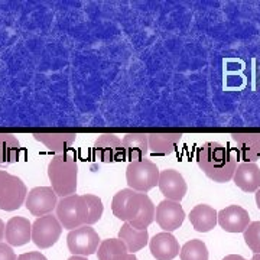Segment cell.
I'll list each match as a JSON object with an SVG mask.
<instances>
[{
    "instance_id": "836d02e7",
    "label": "cell",
    "mask_w": 260,
    "mask_h": 260,
    "mask_svg": "<svg viewBox=\"0 0 260 260\" xmlns=\"http://www.w3.org/2000/svg\"><path fill=\"white\" fill-rule=\"evenodd\" d=\"M127 260H139V259H138V257H136L135 254H129V259H127Z\"/></svg>"
},
{
    "instance_id": "1f68e13d",
    "label": "cell",
    "mask_w": 260,
    "mask_h": 260,
    "mask_svg": "<svg viewBox=\"0 0 260 260\" xmlns=\"http://www.w3.org/2000/svg\"><path fill=\"white\" fill-rule=\"evenodd\" d=\"M256 205H257V208L260 210V189L256 191Z\"/></svg>"
},
{
    "instance_id": "e575fe53",
    "label": "cell",
    "mask_w": 260,
    "mask_h": 260,
    "mask_svg": "<svg viewBox=\"0 0 260 260\" xmlns=\"http://www.w3.org/2000/svg\"><path fill=\"white\" fill-rule=\"evenodd\" d=\"M251 260H260V254H254V256H253V259Z\"/></svg>"
},
{
    "instance_id": "484cf974",
    "label": "cell",
    "mask_w": 260,
    "mask_h": 260,
    "mask_svg": "<svg viewBox=\"0 0 260 260\" xmlns=\"http://www.w3.org/2000/svg\"><path fill=\"white\" fill-rule=\"evenodd\" d=\"M87 204H88V220H87V225H93L100 218H102L103 211H104V205L100 197L93 194H84Z\"/></svg>"
},
{
    "instance_id": "9a60e30c",
    "label": "cell",
    "mask_w": 260,
    "mask_h": 260,
    "mask_svg": "<svg viewBox=\"0 0 260 260\" xmlns=\"http://www.w3.org/2000/svg\"><path fill=\"white\" fill-rule=\"evenodd\" d=\"M150 253L156 260H174L179 254V243L171 233L162 232L149 240Z\"/></svg>"
},
{
    "instance_id": "5b68a950",
    "label": "cell",
    "mask_w": 260,
    "mask_h": 260,
    "mask_svg": "<svg viewBox=\"0 0 260 260\" xmlns=\"http://www.w3.org/2000/svg\"><path fill=\"white\" fill-rule=\"evenodd\" d=\"M160 171L150 159H140L130 162L126 168V181L130 189L146 194L159 184Z\"/></svg>"
},
{
    "instance_id": "4fadbf2b",
    "label": "cell",
    "mask_w": 260,
    "mask_h": 260,
    "mask_svg": "<svg viewBox=\"0 0 260 260\" xmlns=\"http://www.w3.org/2000/svg\"><path fill=\"white\" fill-rule=\"evenodd\" d=\"M237 158L243 164H256L260 159V133H233Z\"/></svg>"
},
{
    "instance_id": "6da1fadb",
    "label": "cell",
    "mask_w": 260,
    "mask_h": 260,
    "mask_svg": "<svg viewBox=\"0 0 260 260\" xmlns=\"http://www.w3.org/2000/svg\"><path fill=\"white\" fill-rule=\"evenodd\" d=\"M112 211L114 217L124 223H129L133 229L148 230L149 225L155 221L156 208L148 194L126 188L114 194Z\"/></svg>"
},
{
    "instance_id": "277c9868",
    "label": "cell",
    "mask_w": 260,
    "mask_h": 260,
    "mask_svg": "<svg viewBox=\"0 0 260 260\" xmlns=\"http://www.w3.org/2000/svg\"><path fill=\"white\" fill-rule=\"evenodd\" d=\"M56 218L67 230H75L87 225L88 220V204L85 195H70L61 198L56 205Z\"/></svg>"
},
{
    "instance_id": "7402d4cb",
    "label": "cell",
    "mask_w": 260,
    "mask_h": 260,
    "mask_svg": "<svg viewBox=\"0 0 260 260\" xmlns=\"http://www.w3.org/2000/svg\"><path fill=\"white\" fill-rule=\"evenodd\" d=\"M119 239L127 246L130 254H135L149 243V233L148 230H136L129 223H124L119 232Z\"/></svg>"
},
{
    "instance_id": "4316f807",
    "label": "cell",
    "mask_w": 260,
    "mask_h": 260,
    "mask_svg": "<svg viewBox=\"0 0 260 260\" xmlns=\"http://www.w3.org/2000/svg\"><path fill=\"white\" fill-rule=\"evenodd\" d=\"M244 242L254 254H260V221H253L243 233Z\"/></svg>"
},
{
    "instance_id": "f546056e",
    "label": "cell",
    "mask_w": 260,
    "mask_h": 260,
    "mask_svg": "<svg viewBox=\"0 0 260 260\" xmlns=\"http://www.w3.org/2000/svg\"><path fill=\"white\" fill-rule=\"evenodd\" d=\"M223 260H247V259H244V257L240 256V254H229V256H225Z\"/></svg>"
},
{
    "instance_id": "d6a6232c",
    "label": "cell",
    "mask_w": 260,
    "mask_h": 260,
    "mask_svg": "<svg viewBox=\"0 0 260 260\" xmlns=\"http://www.w3.org/2000/svg\"><path fill=\"white\" fill-rule=\"evenodd\" d=\"M68 260H88L87 257H83V256H71Z\"/></svg>"
},
{
    "instance_id": "3957f363",
    "label": "cell",
    "mask_w": 260,
    "mask_h": 260,
    "mask_svg": "<svg viewBox=\"0 0 260 260\" xmlns=\"http://www.w3.org/2000/svg\"><path fill=\"white\" fill-rule=\"evenodd\" d=\"M48 177L55 194L61 198L77 192L78 165L73 155H56L48 164Z\"/></svg>"
},
{
    "instance_id": "ffe728a7",
    "label": "cell",
    "mask_w": 260,
    "mask_h": 260,
    "mask_svg": "<svg viewBox=\"0 0 260 260\" xmlns=\"http://www.w3.org/2000/svg\"><path fill=\"white\" fill-rule=\"evenodd\" d=\"M34 139L45 145L48 150L56 155H62L65 150L74 145L77 135L75 133H35L32 135Z\"/></svg>"
},
{
    "instance_id": "ac0fdd59",
    "label": "cell",
    "mask_w": 260,
    "mask_h": 260,
    "mask_svg": "<svg viewBox=\"0 0 260 260\" xmlns=\"http://www.w3.org/2000/svg\"><path fill=\"white\" fill-rule=\"evenodd\" d=\"M189 221L198 233H208L218 224V213L207 204L195 205L188 215Z\"/></svg>"
},
{
    "instance_id": "cb8c5ba5",
    "label": "cell",
    "mask_w": 260,
    "mask_h": 260,
    "mask_svg": "<svg viewBox=\"0 0 260 260\" xmlns=\"http://www.w3.org/2000/svg\"><path fill=\"white\" fill-rule=\"evenodd\" d=\"M20 143L12 133H0V165H10L19 159Z\"/></svg>"
},
{
    "instance_id": "e0dca14e",
    "label": "cell",
    "mask_w": 260,
    "mask_h": 260,
    "mask_svg": "<svg viewBox=\"0 0 260 260\" xmlns=\"http://www.w3.org/2000/svg\"><path fill=\"white\" fill-rule=\"evenodd\" d=\"M233 181L244 192H256L260 189V168L256 164H240Z\"/></svg>"
},
{
    "instance_id": "30bf717a",
    "label": "cell",
    "mask_w": 260,
    "mask_h": 260,
    "mask_svg": "<svg viewBox=\"0 0 260 260\" xmlns=\"http://www.w3.org/2000/svg\"><path fill=\"white\" fill-rule=\"evenodd\" d=\"M155 220L164 232L171 233L179 229L185 220V211L177 201L164 200L155 211Z\"/></svg>"
},
{
    "instance_id": "7a4b0ae2",
    "label": "cell",
    "mask_w": 260,
    "mask_h": 260,
    "mask_svg": "<svg viewBox=\"0 0 260 260\" xmlns=\"http://www.w3.org/2000/svg\"><path fill=\"white\" fill-rule=\"evenodd\" d=\"M197 164L214 182L225 184L232 181L237 169V158L232 150L217 142H207L197 150Z\"/></svg>"
},
{
    "instance_id": "8992f818",
    "label": "cell",
    "mask_w": 260,
    "mask_h": 260,
    "mask_svg": "<svg viewBox=\"0 0 260 260\" xmlns=\"http://www.w3.org/2000/svg\"><path fill=\"white\" fill-rule=\"evenodd\" d=\"M28 188L16 175L0 171V210L15 211L25 204Z\"/></svg>"
},
{
    "instance_id": "83f0119b",
    "label": "cell",
    "mask_w": 260,
    "mask_h": 260,
    "mask_svg": "<svg viewBox=\"0 0 260 260\" xmlns=\"http://www.w3.org/2000/svg\"><path fill=\"white\" fill-rule=\"evenodd\" d=\"M0 260H18L15 251L8 243H0Z\"/></svg>"
},
{
    "instance_id": "d4e9b609",
    "label": "cell",
    "mask_w": 260,
    "mask_h": 260,
    "mask_svg": "<svg viewBox=\"0 0 260 260\" xmlns=\"http://www.w3.org/2000/svg\"><path fill=\"white\" fill-rule=\"evenodd\" d=\"M181 260H208V249L203 240H189L179 251Z\"/></svg>"
},
{
    "instance_id": "7c38bea8",
    "label": "cell",
    "mask_w": 260,
    "mask_h": 260,
    "mask_svg": "<svg viewBox=\"0 0 260 260\" xmlns=\"http://www.w3.org/2000/svg\"><path fill=\"white\" fill-rule=\"evenodd\" d=\"M159 189L164 194L165 200H171V201H182L185 197L186 191H188V185H186L184 177L175 171V169H165L160 172L159 175Z\"/></svg>"
},
{
    "instance_id": "44dd1931",
    "label": "cell",
    "mask_w": 260,
    "mask_h": 260,
    "mask_svg": "<svg viewBox=\"0 0 260 260\" xmlns=\"http://www.w3.org/2000/svg\"><path fill=\"white\" fill-rule=\"evenodd\" d=\"M181 138V133H150L148 135L149 150L153 155H169L175 150Z\"/></svg>"
},
{
    "instance_id": "8fae6325",
    "label": "cell",
    "mask_w": 260,
    "mask_h": 260,
    "mask_svg": "<svg viewBox=\"0 0 260 260\" xmlns=\"http://www.w3.org/2000/svg\"><path fill=\"white\" fill-rule=\"evenodd\" d=\"M94 155L103 164L119 162L124 158V150L121 145V139L117 135L104 133L100 135L94 142Z\"/></svg>"
},
{
    "instance_id": "f1b7e54d",
    "label": "cell",
    "mask_w": 260,
    "mask_h": 260,
    "mask_svg": "<svg viewBox=\"0 0 260 260\" xmlns=\"http://www.w3.org/2000/svg\"><path fill=\"white\" fill-rule=\"evenodd\" d=\"M18 260H48L41 251H29L18 256Z\"/></svg>"
},
{
    "instance_id": "52a82bcc",
    "label": "cell",
    "mask_w": 260,
    "mask_h": 260,
    "mask_svg": "<svg viewBox=\"0 0 260 260\" xmlns=\"http://www.w3.org/2000/svg\"><path fill=\"white\" fill-rule=\"evenodd\" d=\"M67 244L73 256L87 257L99 250L100 237L91 225H83L70 232L67 236Z\"/></svg>"
},
{
    "instance_id": "9c48e42d",
    "label": "cell",
    "mask_w": 260,
    "mask_h": 260,
    "mask_svg": "<svg viewBox=\"0 0 260 260\" xmlns=\"http://www.w3.org/2000/svg\"><path fill=\"white\" fill-rule=\"evenodd\" d=\"M25 205L30 214L44 217L56 210L58 195L52 189V186H37L28 192Z\"/></svg>"
},
{
    "instance_id": "603a6c76",
    "label": "cell",
    "mask_w": 260,
    "mask_h": 260,
    "mask_svg": "<svg viewBox=\"0 0 260 260\" xmlns=\"http://www.w3.org/2000/svg\"><path fill=\"white\" fill-rule=\"evenodd\" d=\"M129 254L127 246L120 239L103 240L97 250L99 260H127Z\"/></svg>"
},
{
    "instance_id": "5bb4252c",
    "label": "cell",
    "mask_w": 260,
    "mask_h": 260,
    "mask_svg": "<svg viewBox=\"0 0 260 260\" xmlns=\"http://www.w3.org/2000/svg\"><path fill=\"white\" fill-rule=\"evenodd\" d=\"M218 224L227 233H244L250 224V215L240 205H229L218 211Z\"/></svg>"
},
{
    "instance_id": "4dcf8cb0",
    "label": "cell",
    "mask_w": 260,
    "mask_h": 260,
    "mask_svg": "<svg viewBox=\"0 0 260 260\" xmlns=\"http://www.w3.org/2000/svg\"><path fill=\"white\" fill-rule=\"evenodd\" d=\"M5 230H6V225H5V223H3L2 218H0V243L5 239Z\"/></svg>"
},
{
    "instance_id": "ba28073f",
    "label": "cell",
    "mask_w": 260,
    "mask_h": 260,
    "mask_svg": "<svg viewBox=\"0 0 260 260\" xmlns=\"http://www.w3.org/2000/svg\"><path fill=\"white\" fill-rule=\"evenodd\" d=\"M62 229L64 227L58 221L56 215L48 214L44 217H38L37 221L32 224V242L39 249H49L61 237Z\"/></svg>"
},
{
    "instance_id": "d6986e66",
    "label": "cell",
    "mask_w": 260,
    "mask_h": 260,
    "mask_svg": "<svg viewBox=\"0 0 260 260\" xmlns=\"http://www.w3.org/2000/svg\"><path fill=\"white\" fill-rule=\"evenodd\" d=\"M121 145L124 158L129 159L130 162L143 159L149 152V139L145 133H127L121 139Z\"/></svg>"
},
{
    "instance_id": "2e32d148",
    "label": "cell",
    "mask_w": 260,
    "mask_h": 260,
    "mask_svg": "<svg viewBox=\"0 0 260 260\" xmlns=\"http://www.w3.org/2000/svg\"><path fill=\"white\" fill-rule=\"evenodd\" d=\"M5 239L9 246H23L32 240V224L25 217H12L6 223Z\"/></svg>"
}]
</instances>
